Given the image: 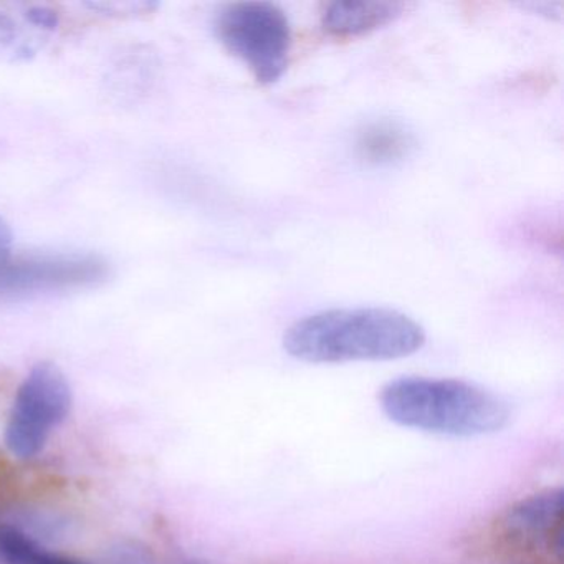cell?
Masks as SVG:
<instances>
[{
	"instance_id": "obj_6",
	"label": "cell",
	"mask_w": 564,
	"mask_h": 564,
	"mask_svg": "<svg viewBox=\"0 0 564 564\" xmlns=\"http://www.w3.org/2000/svg\"><path fill=\"white\" fill-rule=\"evenodd\" d=\"M498 533L517 551H560L563 490H543L518 501L501 517Z\"/></svg>"
},
{
	"instance_id": "obj_5",
	"label": "cell",
	"mask_w": 564,
	"mask_h": 564,
	"mask_svg": "<svg viewBox=\"0 0 564 564\" xmlns=\"http://www.w3.org/2000/svg\"><path fill=\"white\" fill-rule=\"evenodd\" d=\"M110 265L85 252L35 253L9 259L0 267V300H29L95 289L107 282Z\"/></svg>"
},
{
	"instance_id": "obj_8",
	"label": "cell",
	"mask_w": 564,
	"mask_h": 564,
	"mask_svg": "<svg viewBox=\"0 0 564 564\" xmlns=\"http://www.w3.org/2000/svg\"><path fill=\"white\" fill-rule=\"evenodd\" d=\"M404 11L399 2H371V0H338L323 12L322 24L336 37H358L378 31L394 22Z\"/></svg>"
},
{
	"instance_id": "obj_1",
	"label": "cell",
	"mask_w": 564,
	"mask_h": 564,
	"mask_svg": "<svg viewBox=\"0 0 564 564\" xmlns=\"http://www.w3.org/2000/svg\"><path fill=\"white\" fill-rule=\"evenodd\" d=\"M424 345L425 332L417 322L379 306L325 310L293 323L283 335L285 351L312 365L389 361L414 355Z\"/></svg>"
},
{
	"instance_id": "obj_2",
	"label": "cell",
	"mask_w": 564,
	"mask_h": 564,
	"mask_svg": "<svg viewBox=\"0 0 564 564\" xmlns=\"http://www.w3.org/2000/svg\"><path fill=\"white\" fill-rule=\"evenodd\" d=\"M379 401L395 424L452 437L494 434L510 419L503 399L458 379H394L382 388Z\"/></svg>"
},
{
	"instance_id": "obj_10",
	"label": "cell",
	"mask_w": 564,
	"mask_h": 564,
	"mask_svg": "<svg viewBox=\"0 0 564 564\" xmlns=\"http://www.w3.org/2000/svg\"><path fill=\"white\" fill-rule=\"evenodd\" d=\"M0 560L8 564H82L52 553L21 528L0 524Z\"/></svg>"
},
{
	"instance_id": "obj_9",
	"label": "cell",
	"mask_w": 564,
	"mask_h": 564,
	"mask_svg": "<svg viewBox=\"0 0 564 564\" xmlns=\"http://www.w3.org/2000/svg\"><path fill=\"white\" fill-rule=\"evenodd\" d=\"M47 37L29 21L28 8L15 14L8 6H0V61H28Z\"/></svg>"
},
{
	"instance_id": "obj_11",
	"label": "cell",
	"mask_w": 564,
	"mask_h": 564,
	"mask_svg": "<svg viewBox=\"0 0 564 564\" xmlns=\"http://www.w3.org/2000/svg\"><path fill=\"white\" fill-rule=\"evenodd\" d=\"M12 232L9 224L0 217V267L11 259Z\"/></svg>"
},
{
	"instance_id": "obj_4",
	"label": "cell",
	"mask_w": 564,
	"mask_h": 564,
	"mask_svg": "<svg viewBox=\"0 0 564 564\" xmlns=\"http://www.w3.org/2000/svg\"><path fill=\"white\" fill-rule=\"evenodd\" d=\"M70 408L72 388L65 372L54 362L35 365L22 381L9 414L6 444L12 455L22 460L34 458Z\"/></svg>"
},
{
	"instance_id": "obj_7",
	"label": "cell",
	"mask_w": 564,
	"mask_h": 564,
	"mask_svg": "<svg viewBox=\"0 0 564 564\" xmlns=\"http://www.w3.org/2000/svg\"><path fill=\"white\" fill-rule=\"evenodd\" d=\"M415 148V134L402 121L392 118L366 121L352 134L355 156L366 166H394L411 158Z\"/></svg>"
},
{
	"instance_id": "obj_3",
	"label": "cell",
	"mask_w": 564,
	"mask_h": 564,
	"mask_svg": "<svg viewBox=\"0 0 564 564\" xmlns=\"http://www.w3.org/2000/svg\"><path fill=\"white\" fill-rule=\"evenodd\" d=\"M214 31L259 84H276L289 68L292 25L279 6L257 0L226 6L216 15Z\"/></svg>"
}]
</instances>
